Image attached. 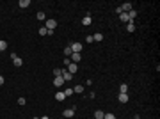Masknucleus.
I'll use <instances>...</instances> for the list:
<instances>
[{
  "mask_svg": "<svg viewBox=\"0 0 160 119\" xmlns=\"http://www.w3.org/2000/svg\"><path fill=\"white\" fill-rule=\"evenodd\" d=\"M71 46V50H73V53H80V52H82V43H73V45H69Z\"/></svg>",
  "mask_w": 160,
  "mask_h": 119,
  "instance_id": "nucleus-1",
  "label": "nucleus"
},
{
  "mask_svg": "<svg viewBox=\"0 0 160 119\" xmlns=\"http://www.w3.org/2000/svg\"><path fill=\"white\" fill-rule=\"evenodd\" d=\"M53 85H55V87H62V85H64V78H62V76H55V78H53Z\"/></svg>",
  "mask_w": 160,
  "mask_h": 119,
  "instance_id": "nucleus-2",
  "label": "nucleus"
},
{
  "mask_svg": "<svg viewBox=\"0 0 160 119\" xmlns=\"http://www.w3.org/2000/svg\"><path fill=\"white\" fill-rule=\"evenodd\" d=\"M66 69H68V73H71V75H75V73H76V69H78V66H76L75 62H69Z\"/></svg>",
  "mask_w": 160,
  "mask_h": 119,
  "instance_id": "nucleus-3",
  "label": "nucleus"
},
{
  "mask_svg": "<svg viewBox=\"0 0 160 119\" xmlns=\"http://www.w3.org/2000/svg\"><path fill=\"white\" fill-rule=\"evenodd\" d=\"M48 30H53L55 27H57V22H55V20H46V25H45Z\"/></svg>",
  "mask_w": 160,
  "mask_h": 119,
  "instance_id": "nucleus-4",
  "label": "nucleus"
},
{
  "mask_svg": "<svg viewBox=\"0 0 160 119\" xmlns=\"http://www.w3.org/2000/svg\"><path fill=\"white\" fill-rule=\"evenodd\" d=\"M119 7H121V11H123V13H130V11L133 9L130 2H126V4H123V6H119Z\"/></svg>",
  "mask_w": 160,
  "mask_h": 119,
  "instance_id": "nucleus-5",
  "label": "nucleus"
},
{
  "mask_svg": "<svg viewBox=\"0 0 160 119\" xmlns=\"http://www.w3.org/2000/svg\"><path fill=\"white\" fill-rule=\"evenodd\" d=\"M18 6L22 7V9H27V7H30V0H20Z\"/></svg>",
  "mask_w": 160,
  "mask_h": 119,
  "instance_id": "nucleus-6",
  "label": "nucleus"
},
{
  "mask_svg": "<svg viewBox=\"0 0 160 119\" xmlns=\"http://www.w3.org/2000/svg\"><path fill=\"white\" fill-rule=\"evenodd\" d=\"M62 78H64V82H68V80H71V78H73V75L68 73V69H62Z\"/></svg>",
  "mask_w": 160,
  "mask_h": 119,
  "instance_id": "nucleus-7",
  "label": "nucleus"
},
{
  "mask_svg": "<svg viewBox=\"0 0 160 119\" xmlns=\"http://www.w3.org/2000/svg\"><path fill=\"white\" fill-rule=\"evenodd\" d=\"M119 101H121V103H126V101H128V92H119Z\"/></svg>",
  "mask_w": 160,
  "mask_h": 119,
  "instance_id": "nucleus-8",
  "label": "nucleus"
},
{
  "mask_svg": "<svg viewBox=\"0 0 160 119\" xmlns=\"http://www.w3.org/2000/svg\"><path fill=\"white\" fill-rule=\"evenodd\" d=\"M62 114H64V117H73V115H75V110H73V108H66Z\"/></svg>",
  "mask_w": 160,
  "mask_h": 119,
  "instance_id": "nucleus-9",
  "label": "nucleus"
},
{
  "mask_svg": "<svg viewBox=\"0 0 160 119\" xmlns=\"http://www.w3.org/2000/svg\"><path fill=\"white\" fill-rule=\"evenodd\" d=\"M64 98H66V96H64V92H62V91H57V94H55V100H57V101H62Z\"/></svg>",
  "mask_w": 160,
  "mask_h": 119,
  "instance_id": "nucleus-10",
  "label": "nucleus"
},
{
  "mask_svg": "<svg viewBox=\"0 0 160 119\" xmlns=\"http://www.w3.org/2000/svg\"><path fill=\"white\" fill-rule=\"evenodd\" d=\"M80 59H82V55H80V53H71V61H73V62H78Z\"/></svg>",
  "mask_w": 160,
  "mask_h": 119,
  "instance_id": "nucleus-11",
  "label": "nucleus"
},
{
  "mask_svg": "<svg viewBox=\"0 0 160 119\" xmlns=\"http://www.w3.org/2000/svg\"><path fill=\"white\" fill-rule=\"evenodd\" d=\"M91 22H93V20H91V16L87 14V16L82 20V25H86V27H87V25H91Z\"/></svg>",
  "mask_w": 160,
  "mask_h": 119,
  "instance_id": "nucleus-12",
  "label": "nucleus"
},
{
  "mask_svg": "<svg viewBox=\"0 0 160 119\" xmlns=\"http://www.w3.org/2000/svg\"><path fill=\"white\" fill-rule=\"evenodd\" d=\"M128 18H130V20H132V22H133V20L137 18V11H135V9H132V11L128 13Z\"/></svg>",
  "mask_w": 160,
  "mask_h": 119,
  "instance_id": "nucleus-13",
  "label": "nucleus"
},
{
  "mask_svg": "<svg viewBox=\"0 0 160 119\" xmlns=\"http://www.w3.org/2000/svg\"><path fill=\"white\" fill-rule=\"evenodd\" d=\"M103 115H105V112H102V110H96L94 112V117L96 119H103Z\"/></svg>",
  "mask_w": 160,
  "mask_h": 119,
  "instance_id": "nucleus-14",
  "label": "nucleus"
},
{
  "mask_svg": "<svg viewBox=\"0 0 160 119\" xmlns=\"http://www.w3.org/2000/svg\"><path fill=\"white\" fill-rule=\"evenodd\" d=\"M73 92H78V94H82V92H84V85H76V87L73 89Z\"/></svg>",
  "mask_w": 160,
  "mask_h": 119,
  "instance_id": "nucleus-15",
  "label": "nucleus"
},
{
  "mask_svg": "<svg viewBox=\"0 0 160 119\" xmlns=\"http://www.w3.org/2000/svg\"><path fill=\"white\" fill-rule=\"evenodd\" d=\"M119 92H128V85L126 84H121V85H119Z\"/></svg>",
  "mask_w": 160,
  "mask_h": 119,
  "instance_id": "nucleus-16",
  "label": "nucleus"
},
{
  "mask_svg": "<svg viewBox=\"0 0 160 119\" xmlns=\"http://www.w3.org/2000/svg\"><path fill=\"white\" fill-rule=\"evenodd\" d=\"M93 39H94V41H102V39H103V34H100V32H98V34L93 36Z\"/></svg>",
  "mask_w": 160,
  "mask_h": 119,
  "instance_id": "nucleus-17",
  "label": "nucleus"
},
{
  "mask_svg": "<svg viewBox=\"0 0 160 119\" xmlns=\"http://www.w3.org/2000/svg\"><path fill=\"white\" fill-rule=\"evenodd\" d=\"M126 30L128 32H135V25L133 23H126Z\"/></svg>",
  "mask_w": 160,
  "mask_h": 119,
  "instance_id": "nucleus-18",
  "label": "nucleus"
},
{
  "mask_svg": "<svg viewBox=\"0 0 160 119\" xmlns=\"http://www.w3.org/2000/svg\"><path fill=\"white\" fill-rule=\"evenodd\" d=\"M53 75H55V76H62V69H61V68H55V69H53Z\"/></svg>",
  "mask_w": 160,
  "mask_h": 119,
  "instance_id": "nucleus-19",
  "label": "nucleus"
},
{
  "mask_svg": "<svg viewBox=\"0 0 160 119\" xmlns=\"http://www.w3.org/2000/svg\"><path fill=\"white\" fill-rule=\"evenodd\" d=\"M39 34H41V36H48V29L46 27H41V29H39Z\"/></svg>",
  "mask_w": 160,
  "mask_h": 119,
  "instance_id": "nucleus-20",
  "label": "nucleus"
},
{
  "mask_svg": "<svg viewBox=\"0 0 160 119\" xmlns=\"http://www.w3.org/2000/svg\"><path fill=\"white\" fill-rule=\"evenodd\" d=\"M7 48V43L4 41V39H0V52H2V50H6Z\"/></svg>",
  "mask_w": 160,
  "mask_h": 119,
  "instance_id": "nucleus-21",
  "label": "nucleus"
},
{
  "mask_svg": "<svg viewBox=\"0 0 160 119\" xmlns=\"http://www.w3.org/2000/svg\"><path fill=\"white\" fill-rule=\"evenodd\" d=\"M73 53V50H71V46H68V48H64V55L68 57V55H71Z\"/></svg>",
  "mask_w": 160,
  "mask_h": 119,
  "instance_id": "nucleus-22",
  "label": "nucleus"
},
{
  "mask_svg": "<svg viewBox=\"0 0 160 119\" xmlns=\"http://www.w3.org/2000/svg\"><path fill=\"white\" fill-rule=\"evenodd\" d=\"M37 20H41V22H45V13H41V11H39V13H37Z\"/></svg>",
  "mask_w": 160,
  "mask_h": 119,
  "instance_id": "nucleus-23",
  "label": "nucleus"
},
{
  "mask_svg": "<svg viewBox=\"0 0 160 119\" xmlns=\"http://www.w3.org/2000/svg\"><path fill=\"white\" fill-rule=\"evenodd\" d=\"M62 92H64V96H71L73 94V89H64Z\"/></svg>",
  "mask_w": 160,
  "mask_h": 119,
  "instance_id": "nucleus-24",
  "label": "nucleus"
},
{
  "mask_svg": "<svg viewBox=\"0 0 160 119\" xmlns=\"http://www.w3.org/2000/svg\"><path fill=\"white\" fill-rule=\"evenodd\" d=\"M103 119H116V117H114V114H105Z\"/></svg>",
  "mask_w": 160,
  "mask_h": 119,
  "instance_id": "nucleus-25",
  "label": "nucleus"
},
{
  "mask_svg": "<svg viewBox=\"0 0 160 119\" xmlns=\"http://www.w3.org/2000/svg\"><path fill=\"white\" fill-rule=\"evenodd\" d=\"M18 105H25V98H18Z\"/></svg>",
  "mask_w": 160,
  "mask_h": 119,
  "instance_id": "nucleus-26",
  "label": "nucleus"
},
{
  "mask_svg": "<svg viewBox=\"0 0 160 119\" xmlns=\"http://www.w3.org/2000/svg\"><path fill=\"white\" fill-rule=\"evenodd\" d=\"M86 41H87V43H93L94 39H93V36H87V37H86Z\"/></svg>",
  "mask_w": 160,
  "mask_h": 119,
  "instance_id": "nucleus-27",
  "label": "nucleus"
},
{
  "mask_svg": "<svg viewBox=\"0 0 160 119\" xmlns=\"http://www.w3.org/2000/svg\"><path fill=\"white\" fill-rule=\"evenodd\" d=\"M2 84H4V76H2V75H0V85H2Z\"/></svg>",
  "mask_w": 160,
  "mask_h": 119,
  "instance_id": "nucleus-28",
  "label": "nucleus"
},
{
  "mask_svg": "<svg viewBox=\"0 0 160 119\" xmlns=\"http://www.w3.org/2000/svg\"><path fill=\"white\" fill-rule=\"evenodd\" d=\"M39 119H50V117H46V115H43V117H39Z\"/></svg>",
  "mask_w": 160,
  "mask_h": 119,
  "instance_id": "nucleus-29",
  "label": "nucleus"
}]
</instances>
